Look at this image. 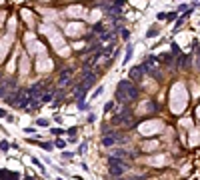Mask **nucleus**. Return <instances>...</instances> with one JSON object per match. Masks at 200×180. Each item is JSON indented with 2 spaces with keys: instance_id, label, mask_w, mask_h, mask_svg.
Segmentation results:
<instances>
[{
  "instance_id": "f257e3e1",
  "label": "nucleus",
  "mask_w": 200,
  "mask_h": 180,
  "mask_svg": "<svg viewBox=\"0 0 200 180\" xmlns=\"http://www.w3.org/2000/svg\"><path fill=\"white\" fill-rule=\"evenodd\" d=\"M136 98V88L132 86V82H128V80H122L116 88V100L118 102H128V100Z\"/></svg>"
},
{
  "instance_id": "f03ea898",
  "label": "nucleus",
  "mask_w": 200,
  "mask_h": 180,
  "mask_svg": "<svg viewBox=\"0 0 200 180\" xmlns=\"http://www.w3.org/2000/svg\"><path fill=\"white\" fill-rule=\"evenodd\" d=\"M108 168H110V172H112L114 176H122L124 170H126V166H124L120 160H116V156H110V158H108Z\"/></svg>"
},
{
  "instance_id": "7ed1b4c3",
  "label": "nucleus",
  "mask_w": 200,
  "mask_h": 180,
  "mask_svg": "<svg viewBox=\"0 0 200 180\" xmlns=\"http://www.w3.org/2000/svg\"><path fill=\"white\" fill-rule=\"evenodd\" d=\"M50 66H52V62L44 56V52L38 56V62H36V68H38V72H44V70H50Z\"/></svg>"
},
{
  "instance_id": "20e7f679",
  "label": "nucleus",
  "mask_w": 200,
  "mask_h": 180,
  "mask_svg": "<svg viewBox=\"0 0 200 180\" xmlns=\"http://www.w3.org/2000/svg\"><path fill=\"white\" fill-rule=\"evenodd\" d=\"M82 32H84V26L78 24V22H74V24H68L66 26V34L68 36H80Z\"/></svg>"
},
{
  "instance_id": "39448f33",
  "label": "nucleus",
  "mask_w": 200,
  "mask_h": 180,
  "mask_svg": "<svg viewBox=\"0 0 200 180\" xmlns=\"http://www.w3.org/2000/svg\"><path fill=\"white\" fill-rule=\"evenodd\" d=\"M10 42H12V34H8L4 38L0 40V60L4 58V54L8 52V46H10Z\"/></svg>"
},
{
  "instance_id": "423d86ee",
  "label": "nucleus",
  "mask_w": 200,
  "mask_h": 180,
  "mask_svg": "<svg viewBox=\"0 0 200 180\" xmlns=\"http://www.w3.org/2000/svg\"><path fill=\"white\" fill-rule=\"evenodd\" d=\"M144 70H146V68H144V64H142V66H134L132 70H130V80L140 82V80H142V76H144Z\"/></svg>"
},
{
  "instance_id": "0eeeda50",
  "label": "nucleus",
  "mask_w": 200,
  "mask_h": 180,
  "mask_svg": "<svg viewBox=\"0 0 200 180\" xmlns=\"http://www.w3.org/2000/svg\"><path fill=\"white\" fill-rule=\"evenodd\" d=\"M82 12H84V8L82 6H70L68 8V14H70V16H80Z\"/></svg>"
},
{
  "instance_id": "6e6552de",
  "label": "nucleus",
  "mask_w": 200,
  "mask_h": 180,
  "mask_svg": "<svg viewBox=\"0 0 200 180\" xmlns=\"http://www.w3.org/2000/svg\"><path fill=\"white\" fill-rule=\"evenodd\" d=\"M102 144H104L106 148H110V146L114 144V136H112V134H108V136H104V138H102Z\"/></svg>"
},
{
  "instance_id": "1a4fd4ad",
  "label": "nucleus",
  "mask_w": 200,
  "mask_h": 180,
  "mask_svg": "<svg viewBox=\"0 0 200 180\" xmlns=\"http://www.w3.org/2000/svg\"><path fill=\"white\" fill-rule=\"evenodd\" d=\"M20 70H22V74L28 72V58L26 56H22V60H20Z\"/></svg>"
},
{
  "instance_id": "9d476101",
  "label": "nucleus",
  "mask_w": 200,
  "mask_h": 180,
  "mask_svg": "<svg viewBox=\"0 0 200 180\" xmlns=\"http://www.w3.org/2000/svg\"><path fill=\"white\" fill-rule=\"evenodd\" d=\"M70 74H72V70H64V72H62V76H60V82H62V84H66L68 78H70Z\"/></svg>"
},
{
  "instance_id": "9b49d317",
  "label": "nucleus",
  "mask_w": 200,
  "mask_h": 180,
  "mask_svg": "<svg viewBox=\"0 0 200 180\" xmlns=\"http://www.w3.org/2000/svg\"><path fill=\"white\" fill-rule=\"evenodd\" d=\"M102 92H104V86H98V88H96V90H94V94H92V96H90V98H92V100H96V98H98V96H100V94H102Z\"/></svg>"
},
{
  "instance_id": "f8f14e48",
  "label": "nucleus",
  "mask_w": 200,
  "mask_h": 180,
  "mask_svg": "<svg viewBox=\"0 0 200 180\" xmlns=\"http://www.w3.org/2000/svg\"><path fill=\"white\" fill-rule=\"evenodd\" d=\"M156 34H158V28H152V26H150V28H148V32H146V36H148V38H154Z\"/></svg>"
},
{
  "instance_id": "ddd939ff",
  "label": "nucleus",
  "mask_w": 200,
  "mask_h": 180,
  "mask_svg": "<svg viewBox=\"0 0 200 180\" xmlns=\"http://www.w3.org/2000/svg\"><path fill=\"white\" fill-rule=\"evenodd\" d=\"M98 18H100V10H94V12L90 14V20L94 22V20H98Z\"/></svg>"
},
{
  "instance_id": "4468645a",
  "label": "nucleus",
  "mask_w": 200,
  "mask_h": 180,
  "mask_svg": "<svg viewBox=\"0 0 200 180\" xmlns=\"http://www.w3.org/2000/svg\"><path fill=\"white\" fill-rule=\"evenodd\" d=\"M112 106H114V104H112V102H108V104H106V106H104V112H108V110H112Z\"/></svg>"
},
{
  "instance_id": "2eb2a0df",
  "label": "nucleus",
  "mask_w": 200,
  "mask_h": 180,
  "mask_svg": "<svg viewBox=\"0 0 200 180\" xmlns=\"http://www.w3.org/2000/svg\"><path fill=\"white\" fill-rule=\"evenodd\" d=\"M132 2H134V4H138V6H140V8L144 6V0H132Z\"/></svg>"
},
{
  "instance_id": "dca6fc26",
  "label": "nucleus",
  "mask_w": 200,
  "mask_h": 180,
  "mask_svg": "<svg viewBox=\"0 0 200 180\" xmlns=\"http://www.w3.org/2000/svg\"><path fill=\"white\" fill-rule=\"evenodd\" d=\"M2 20H4V14H0V24H2Z\"/></svg>"
},
{
  "instance_id": "f3484780",
  "label": "nucleus",
  "mask_w": 200,
  "mask_h": 180,
  "mask_svg": "<svg viewBox=\"0 0 200 180\" xmlns=\"http://www.w3.org/2000/svg\"><path fill=\"white\" fill-rule=\"evenodd\" d=\"M118 180H124V178H118Z\"/></svg>"
}]
</instances>
